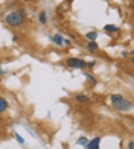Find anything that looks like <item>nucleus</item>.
<instances>
[{
	"label": "nucleus",
	"instance_id": "f3484780",
	"mask_svg": "<svg viewBox=\"0 0 134 149\" xmlns=\"http://www.w3.org/2000/svg\"><path fill=\"white\" fill-rule=\"evenodd\" d=\"M128 149H134V141H133V140L128 141Z\"/></svg>",
	"mask_w": 134,
	"mask_h": 149
},
{
	"label": "nucleus",
	"instance_id": "6ab92c4d",
	"mask_svg": "<svg viewBox=\"0 0 134 149\" xmlns=\"http://www.w3.org/2000/svg\"><path fill=\"white\" fill-rule=\"evenodd\" d=\"M120 56H122V58H126V56H128V52H122V53H120Z\"/></svg>",
	"mask_w": 134,
	"mask_h": 149
},
{
	"label": "nucleus",
	"instance_id": "20e7f679",
	"mask_svg": "<svg viewBox=\"0 0 134 149\" xmlns=\"http://www.w3.org/2000/svg\"><path fill=\"white\" fill-rule=\"evenodd\" d=\"M73 100L79 105H89L91 104V97L89 94H84V93H75L73 94Z\"/></svg>",
	"mask_w": 134,
	"mask_h": 149
},
{
	"label": "nucleus",
	"instance_id": "7ed1b4c3",
	"mask_svg": "<svg viewBox=\"0 0 134 149\" xmlns=\"http://www.w3.org/2000/svg\"><path fill=\"white\" fill-rule=\"evenodd\" d=\"M64 64L72 70H85V64L87 61L82 58H78V56H70L64 61Z\"/></svg>",
	"mask_w": 134,
	"mask_h": 149
},
{
	"label": "nucleus",
	"instance_id": "6e6552de",
	"mask_svg": "<svg viewBox=\"0 0 134 149\" xmlns=\"http://www.w3.org/2000/svg\"><path fill=\"white\" fill-rule=\"evenodd\" d=\"M85 50L90 52V53H96V52H99V44L96 41H87L85 43Z\"/></svg>",
	"mask_w": 134,
	"mask_h": 149
},
{
	"label": "nucleus",
	"instance_id": "423d86ee",
	"mask_svg": "<svg viewBox=\"0 0 134 149\" xmlns=\"http://www.w3.org/2000/svg\"><path fill=\"white\" fill-rule=\"evenodd\" d=\"M100 141H102V137H100V135H96L95 139H90L89 143H87L84 148H85V149H99Z\"/></svg>",
	"mask_w": 134,
	"mask_h": 149
},
{
	"label": "nucleus",
	"instance_id": "ddd939ff",
	"mask_svg": "<svg viewBox=\"0 0 134 149\" xmlns=\"http://www.w3.org/2000/svg\"><path fill=\"white\" fill-rule=\"evenodd\" d=\"M89 137H87V135H81V137H79L78 140H76V145H79V146H85L87 143H89Z\"/></svg>",
	"mask_w": 134,
	"mask_h": 149
},
{
	"label": "nucleus",
	"instance_id": "1a4fd4ad",
	"mask_svg": "<svg viewBox=\"0 0 134 149\" xmlns=\"http://www.w3.org/2000/svg\"><path fill=\"white\" fill-rule=\"evenodd\" d=\"M8 108H9V102H8V99H6L5 96H0V114H3L8 111Z\"/></svg>",
	"mask_w": 134,
	"mask_h": 149
},
{
	"label": "nucleus",
	"instance_id": "a211bd4d",
	"mask_svg": "<svg viewBox=\"0 0 134 149\" xmlns=\"http://www.w3.org/2000/svg\"><path fill=\"white\" fill-rule=\"evenodd\" d=\"M5 74H6V70H5V69H2V67H0V78H2V76H5Z\"/></svg>",
	"mask_w": 134,
	"mask_h": 149
},
{
	"label": "nucleus",
	"instance_id": "9d476101",
	"mask_svg": "<svg viewBox=\"0 0 134 149\" xmlns=\"http://www.w3.org/2000/svg\"><path fill=\"white\" fill-rule=\"evenodd\" d=\"M104 31L107 33H110V35H113V33L120 32V28H119V26H116V24H105L104 26Z\"/></svg>",
	"mask_w": 134,
	"mask_h": 149
},
{
	"label": "nucleus",
	"instance_id": "4468645a",
	"mask_svg": "<svg viewBox=\"0 0 134 149\" xmlns=\"http://www.w3.org/2000/svg\"><path fill=\"white\" fill-rule=\"evenodd\" d=\"M96 64H98V61H96V59H90V61H87V64H85V69L91 70V69H95V67H96Z\"/></svg>",
	"mask_w": 134,
	"mask_h": 149
},
{
	"label": "nucleus",
	"instance_id": "2eb2a0df",
	"mask_svg": "<svg viewBox=\"0 0 134 149\" xmlns=\"http://www.w3.org/2000/svg\"><path fill=\"white\" fill-rule=\"evenodd\" d=\"M14 139L18 141L20 145H24V143H26V141H24V139H23V137H22V135H20L18 132H14Z\"/></svg>",
	"mask_w": 134,
	"mask_h": 149
},
{
	"label": "nucleus",
	"instance_id": "f03ea898",
	"mask_svg": "<svg viewBox=\"0 0 134 149\" xmlns=\"http://www.w3.org/2000/svg\"><path fill=\"white\" fill-rule=\"evenodd\" d=\"M110 104L111 107L114 108L116 111L119 113H128L133 110V102L130 99H126L124 94H119V93H114V94H110Z\"/></svg>",
	"mask_w": 134,
	"mask_h": 149
},
{
	"label": "nucleus",
	"instance_id": "f257e3e1",
	"mask_svg": "<svg viewBox=\"0 0 134 149\" xmlns=\"http://www.w3.org/2000/svg\"><path fill=\"white\" fill-rule=\"evenodd\" d=\"M5 23L12 29L22 28L26 23V11L24 8H18V9H11L5 14Z\"/></svg>",
	"mask_w": 134,
	"mask_h": 149
},
{
	"label": "nucleus",
	"instance_id": "aec40b11",
	"mask_svg": "<svg viewBox=\"0 0 134 149\" xmlns=\"http://www.w3.org/2000/svg\"><path fill=\"white\" fill-rule=\"evenodd\" d=\"M2 128H3V122L0 120V130H2Z\"/></svg>",
	"mask_w": 134,
	"mask_h": 149
},
{
	"label": "nucleus",
	"instance_id": "f8f14e48",
	"mask_svg": "<svg viewBox=\"0 0 134 149\" xmlns=\"http://www.w3.org/2000/svg\"><path fill=\"white\" fill-rule=\"evenodd\" d=\"M38 23H40V24H43V26L47 23V12H46V11L38 12Z\"/></svg>",
	"mask_w": 134,
	"mask_h": 149
},
{
	"label": "nucleus",
	"instance_id": "9b49d317",
	"mask_svg": "<svg viewBox=\"0 0 134 149\" xmlns=\"http://www.w3.org/2000/svg\"><path fill=\"white\" fill-rule=\"evenodd\" d=\"M98 37H99L98 31H90V32L85 33V40H87V41H96Z\"/></svg>",
	"mask_w": 134,
	"mask_h": 149
},
{
	"label": "nucleus",
	"instance_id": "dca6fc26",
	"mask_svg": "<svg viewBox=\"0 0 134 149\" xmlns=\"http://www.w3.org/2000/svg\"><path fill=\"white\" fill-rule=\"evenodd\" d=\"M69 46H72V41L69 38H64V47H69Z\"/></svg>",
	"mask_w": 134,
	"mask_h": 149
},
{
	"label": "nucleus",
	"instance_id": "39448f33",
	"mask_svg": "<svg viewBox=\"0 0 134 149\" xmlns=\"http://www.w3.org/2000/svg\"><path fill=\"white\" fill-rule=\"evenodd\" d=\"M82 74L85 76V82H87V87H89V88H95V87L98 85V78H95L90 72L84 70V73H82Z\"/></svg>",
	"mask_w": 134,
	"mask_h": 149
},
{
	"label": "nucleus",
	"instance_id": "0eeeda50",
	"mask_svg": "<svg viewBox=\"0 0 134 149\" xmlns=\"http://www.w3.org/2000/svg\"><path fill=\"white\" fill-rule=\"evenodd\" d=\"M64 38L66 37L63 35V33H55V35L50 37V41L58 47H64Z\"/></svg>",
	"mask_w": 134,
	"mask_h": 149
}]
</instances>
